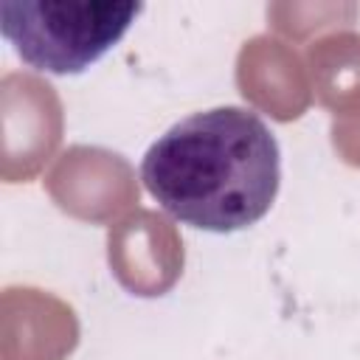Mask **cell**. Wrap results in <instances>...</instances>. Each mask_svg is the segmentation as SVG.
Segmentation results:
<instances>
[{"label":"cell","mask_w":360,"mask_h":360,"mask_svg":"<svg viewBox=\"0 0 360 360\" xmlns=\"http://www.w3.org/2000/svg\"><path fill=\"white\" fill-rule=\"evenodd\" d=\"M149 197L177 222L236 233L256 225L281 186V149L248 107H214L172 124L143 155Z\"/></svg>","instance_id":"obj_1"},{"label":"cell","mask_w":360,"mask_h":360,"mask_svg":"<svg viewBox=\"0 0 360 360\" xmlns=\"http://www.w3.org/2000/svg\"><path fill=\"white\" fill-rule=\"evenodd\" d=\"M141 11L143 3L3 0L0 31L28 68L53 76H76L110 53Z\"/></svg>","instance_id":"obj_2"}]
</instances>
